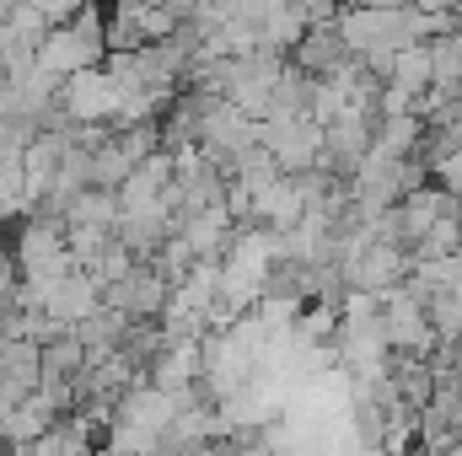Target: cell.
<instances>
[{"instance_id": "7a4b0ae2", "label": "cell", "mask_w": 462, "mask_h": 456, "mask_svg": "<svg viewBox=\"0 0 462 456\" xmlns=\"http://www.w3.org/2000/svg\"><path fill=\"white\" fill-rule=\"evenodd\" d=\"M253 210H258L263 221H274V226H291V221H296V194H291L285 183H274V188H263V194L253 199Z\"/></svg>"}, {"instance_id": "6da1fadb", "label": "cell", "mask_w": 462, "mask_h": 456, "mask_svg": "<svg viewBox=\"0 0 462 456\" xmlns=\"http://www.w3.org/2000/svg\"><path fill=\"white\" fill-rule=\"evenodd\" d=\"M54 114H65V123H76V129H92V123H108V118L124 114V87L114 81V70H81V76H70L65 87H60V108Z\"/></svg>"}]
</instances>
